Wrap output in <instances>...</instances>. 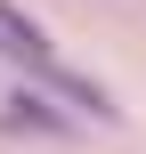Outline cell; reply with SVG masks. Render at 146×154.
Wrapping results in <instances>:
<instances>
[{
  "mask_svg": "<svg viewBox=\"0 0 146 154\" xmlns=\"http://www.w3.org/2000/svg\"><path fill=\"white\" fill-rule=\"evenodd\" d=\"M41 81H49V89H57V97H65V106H81V114H89V122H114V114H122V106H114V97H106V89H98V81H81V73H65V65H57V57H49V65H41Z\"/></svg>",
  "mask_w": 146,
  "mask_h": 154,
  "instance_id": "obj_3",
  "label": "cell"
},
{
  "mask_svg": "<svg viewBox=\"0 0 146 154\" xmlns=\"http://www.w3.org/2000/svg\"><path fill=\"white\" fill-rule=\"evenodd\" d=\"M49 97H57L49 81H41V89H16V97L0 106V130H16V138H24V130H33V138H73V114L49 106Z\"/></svg>",
  "mask_w": 146,
  "mask_h": 154,
  "instance_id": "obj_1",
  "label": "cell"
},
{
  "mask_svg": "<svg viewBox=\"0 0 146 154\" xmlns=\"http://www.w3.org/2000/svg\"><path fill=\"white\" fill-rule=\"evenodd\" d=\"M0 57H16L24 73H41V65H49V32H41L24 8H8V0H0Z\"/></svg>",
  "mask_w": 146,
  "mask_h": 154,
  "instance_id": "obj_2",
  "label": "cell"
}]
</instances>
